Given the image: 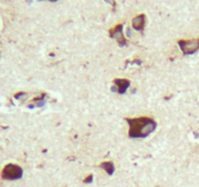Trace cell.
<instances>
[{
	"label": "cell",
	"mask_w": 199,
	"mask_h": 187,
	"mask_svg": "<svg viewBox=\"0 0 199 187\" xmlns=\"http://www.w3.org/2000/svg\"><path fill=\"white\" fill-rule=\"evenodd\" d=\"M127 122L130 127L129 135L131 138H145L156 128V122L147 117L127 119Z\"/></svg>",
	"instance_id": "6da1fadb"
},
{
	"label": "cell",
	"mask_w": 199,
	"mask_h": 187,
	"mask_svg": "<svg viewBox=\"0 0 199 187\" xmlns=\"http://www.w3.org/2000/svg\"><path fill=\"white\" fill-rule=\"evenodd\" d=\"M2 178L7 180H16L23 177V170L21 167L14 164H8L2 170Z\"/></svg>",
	"instance_id": "7a4b0ae2"
},
{
	"label": "cell",
	"mask_w": 199,
	"mask_h": 187,
	"mask_svg": "<svg viewBox=\"0 0 199 187\" xmlns=\"http://www.w3.org/2000/svg\"><path fill=\"white\" fill-rule=\"evenodd\" d=\"M179 45L183 50L184 55H192L199 49V39L195 40H181L179 41Z\"/></svg>",
	"instance_id": "3957f363"
},
{
	"label": "cell",
	"mask_w": 199,
	"mask_h": 187,
	"mask_svg": "<svg viewBox=\"0 0 199 187\" xmlns=\"http://www.w3.org/2000/svg\"><path fill=\"white\" fill-rule=\"evenodd\" d=\"M109 33H110V35L112 36V37L117 38V41L120 43L121 46H123L125 44V38L123 37V35H122V24H118V26H116L113 29H110Z\"/></svg>",
	"instance_id": "277c9868"
},
{
	"label": "cell",
	"mask_w": 199,
	"mask_h": 187,
	"mask_svg": "<svg viewBox=\"0 0 199 187\" xmlns=\"http://www.w3.org/2000/svg\"><path fill=\"white\" fill-rule=\"evenodd\" d=\"M114 83L117 85V91L119 94H124L130 85V82L126 79H116L114 80Z\"/></svg>",
	"instance_id": "5b68a950"
},
{
	"label": "cell",
	"mask_w": 199,
	"mask_h": 187,
	"mask_svg": "<svg viewBox=\"0 0 199 187\" xmlns=\"http://www.w3.org/2000/svg\"><path fill=\"white\" fill-rule=\"evenodd\" d=\"M145 15H141V16H137L136 18H134L133 19V26L134 29L137 30H142L145 26Z\"/></svg>",
	"instance_id": "8992f818"
},
{
	"label": "cell",
	"mask_w": 199,
	"mask_h": 187,
	"mask_svg": "<svg viewBox=\"0 0 199 187\" xmlns=\"http://www.w3.org/2000/svg\"><path fill=\"white\" fill-rule=\"evenodd\" d=\"M101 167L105 170V171L109 174H112L114 172V166L111 162H105V163H103L101 165Z\"/></svg>",
	"instance_id": "52a82bcc"
},
{
	"label": "cell",
	"mask_w": 199,
	"mask_h": 187,
	"mask_svg": "<svg viewBox=\"0 0 199 187\" xmlns=\"http://www.w3.org/2000/svg\"><path fill=\"white\" fill-rule=\"evenodd\" d=\"M92 179H93V175L91 174V175H89V177H87L85 180H84V182H86V183H89V182H91V181H92Z\"/></svg>",
	"instance_id": "ba28073f"
}]
</instances>
